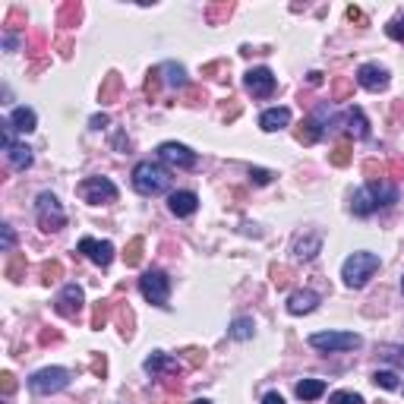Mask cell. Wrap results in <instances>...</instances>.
Instances as JSON below:
<instances>
[{
  "label": "cell",
  "mask_w": 404,
  "mask_h": 404,
  "mask_svg": "<svg viewBox=\"0 0 404 404\" xmlns=\"http://www.w3.org/2000/svg\"><path fill=\"white\" fill-rule=\"evenodd\" d=\"M67 385H69V370H63V366H44V370L29 376V389L35 395H57Z\"/></svg>",
  "instance_id": "52a82bcc"
},
{
  "label": "cell",
  "mask_w": 404,
  "mask_h": 404,
  "mask_svg": "<svg viewBox=\"0 0 404 404\" xmlns=\"http://www.w3.org/2000/svg\"><path fill=\"white\" fill-rule=\"evenodd\" d=\"M347 133H351L354 139H366V136H370V123H366V117H363V111H360V107H351V111H347Z\"/></svg>",
  "instance_id": "603a6c76"
},
{
  "label": "cell",
  "mask_w": 404,
  "mask_h": 404,
  "mask_svg": "<svg viewBox=\"0 0 404 404\" xmlns=\"http://www.w3.org/2000/svg\"><path fill=\"white\" fill-rule=\"evenodd\" d=\"M322 250V237L319 234H303V237L294 240V259L297 262H309L316 259V252Z\"/></svg>",
  "instance_id": "2e32d148"
},
{
  "label": "cell",
  "mask_w": 404,
  "mask_h": 404,
  "mask_svg": "<svg viewBox=\"0 0 404 404\" xmlns=\"http://www.w3.org/2000/svg\"><path fill=\"white\" fill-rule=\"evenodd\" d=\"M379 357H385V360H395V363H401V366H404V347L382 344V347H379Z\"/></svg>",
  "instance_id": "e575fe53"
},
{
  "label": "cell",
  "mask_w": 404,
  "mask_h": 404,
  "mask_svg": "<svg viewBox=\"0 0 404 404\" xmlns=\"http://www.w3.org/2000/svg\"><path fill=\"white\" fill-rule=\"evenodd\" d=\"M389 69L379 67V63H363L357 69V86L366 88V92H385L389 88Z\"/></svg>",
  "instance_id": "8fae6325"
},
{
  "label": "cell",
  "mask_w": 404,
  "mask_h": 404,
  "mask_svg": "<svg viewBox=\"0 0 404 404\" xmlns=\"http://www.w3.org/2000/svg\"><path fill=\"white\" fill-rule=\"evenodd\" d=\"M117 88H120V76L111 73V76L105 79V86H101V101H111L114 95H117Z\"/></svg>",
  "instance_id": "1f68e13d"
},
{
  "label": "cell",
  "mask_w": 404,
  "mask_h": 404,
  "mask_svg": "<svg viewBox=\"0 0 404 404\" xmlns=\"http://www.w3.org/2000/svg\"><path fill=\"white\" fill-rule=\"evenodd\" d=\"M145 372H152V376H161L164 370H180V360H170L164 351H152V357H145Z\"/></svg>",
  "instance_id": "d6986e66"
},
{
  "label": "cell",
  "mask_w": 404,
  "mask_h": 404,
  "mask_svg": "<svg viewBox=\"0 0 404 404\" xmlns=\"http://www.w3.org/2000/svg\"><path fill=\"white\" fill-rule=\"evenodd\" d=\"M284 126H290V111H288V107H269V111L259 114V130L278 133V130H284Z\"/></svg>",
  "instance_id": "9a60e30c"
},
{
  "label": "cell",
  "mask_w": 404,
  "mask_h": 404,
  "mask_svg": "<svg viewBox=\"0 0 404 404\" xmlns=\"http://www.w3.org/2000/svg\"><path fill=\"white\" fill-rule=\"evenodd\" d=\"M139 294L152 303V307L168 309V297H170V278L161 269H149L139 278Z\"/></svg>",
  "instance_id": "8992f818"
},
{
  "label": "cell",
  "mask_w": 404,
  "mask_h": 404,
  "mask_svg": "<svg viewBox=\"0 0 404 404\" xmlns=\"http://www.w3.org/2000/svg\"><path fill=\"white\" fill-rule=\"evenodd\" d=\"M243 86L252 98H269L275 92V73L269 67H252L243 73Z\"/></svg>",
  "instance_id": "30bf717a"
},
{
  "label": "cell",
  "mask_w": 404,
  "mask_h": 404,
  "mask_svg": "<svg viewBox=\"0 0 404 404\" xmlns=\"http://www.w3.org/2000/svg\"><path fill=\"white\" fill-rule=\"evenodd\" d=\"M142 237H133L130 240V250H126V265H139L142 262Z\"/></svg>",
  "instance_id": "f546056e"
},
{
  "label": "cell",
  "mask_w": 404,
  "mask_h": 404,
  "mask_svg": "<svg viewBox=\"0 0 404 404\" xmlns=\"http://www.w3.org/2000/svg\"><path fill=\"white\" fill-rule=\"evenodd\" d=\"M22 256H13L10 262H6V278H10V281H19V271H22Z\"/></svg>",
  "instance_id": "8d00e7d4"
},
{
  "label": "cell",
  "mask_w": 404,
  "mask_h": 404,
  "mask_svg": "<svg viewBox=\"0 0 404 404\" xmlns=\"http://www.w3.org/2000/svg\"><path fill=\"white\" fill-rule=\"evenodd\" d=\"M107 319H111V303L107 300H98L92 309V328H105Z\"/></svg>",
  "instance_id": "4316f807"
},
{
  "label": "cell",
  "mask_w": 404,
  "mask_h": 404,
  "mask_svg": "<svg viewBox=\"0 0 404 404\" xmlns=\"http://www.w3.org/2000/svg\"><path fill=\"white\" fill-rule=\"evenodd\" d=\"M196 208H199V196L193 189H177V193L168 196V212L174 218H189Z\"/></svg>",
  "instance_id": "4fadbf2b"
},
{
  "label": "cell",
  "mask_w": 404,
  "mask_h": 404,
  "mask_svg": "<svg viewBox=\"0 0 404 404\" xmlns=\"http://www.w3.org/2000/svg\"><path fill=\"white\" fill-rule=\"evenodd\" d=\"M107 120H111V117H107V114H95V117L88 120V126H92V130H105V126H107Z\"/></svg>",
  "instance_id": "f35d334b"
},
{
  "label": "cell",
  "mask_w": 404,
  "mask_h": 404,
  "mask_svg": "<svg viewBox=\"0 0 404 404\" xmlns=\"http://www.w3.org/2000/svg\"><path fill=\"white\" fill-rule=\"evenodd\" d=\"M271 275H275L278 288H284V284H288V271H284V269H271Z\"/></svg>",
  "instance_id": "ab89813d"
},
{
  "label": "cell",
  "mask_w": 404,
  "mask_h": 404,
  "mask_svg": "<svg viewBox=\"0 0 404 404\" xmlns=\"http://www.w3.org/2000/svg\"><path fill=\"white\" fill-rule=\"evenodd\" d=\"M401 294H404V278H401Z\"/></svg>",
  "instance_id": "f6af8a7d"
},
{
  "label": "cell",
  "mask_w": 404,
  "mask_h": 404,
  "mask_svg": "<svg viewBox=\"0 0 404 404\" xmlns=\"http://www.w3.org/2000/svg\"><path fill=\"white\" fill-rule=\"evenodd\" d=\"M6 158H10V164L16 170H25V168H32V149L25 142H16L10 152H6Z\"/></svg>",
  "instance_id": "484cf974"
},
{
  "label": "cell",
  "mask_w": 404,
  "mask_h": 404,
  "mask_svg": "<svg viewBox=\"0 0 404 404\" xmlns=\"http://www.w3.org/2000/svg\"><path fill=\"white\" fill-rule=\"evenodd\" d=\"M35 218H38V227L48 234L60 231L63 224H67V212H63L60 199H57L54 193H38L35 199Z\"/></svg>",
  "instance_id": "5b68a950"
},
{
  "label": "cell",
  "mask_w": 404,
  "mask_h": 404,
  "mask_svg": "<svg viewBox=\"0 0 404 404\" xmlns=\"http://www.w3.org/2000/svg\"><path fill=\"white\" fill-rule=\"evenodd\" d=\"M13 246H16V234H13V227L10 224H0V250L13 252Z\"/></svg>",
  "instance_id": "836d02e7"
},
{
  "label": "cell",
  "mask_w": 404,
  "mask_h": 404,
  "mask_svg": "<svg viewBox=\"0 0 404 404\" xmlns=\"http://www.w3.org/2000/svg\"><path fill=\"white\" fill-rule=\"evenodd\" d=\"M193 404H212V401H206V398H196V401Z\"/></svg>",
  "instance_id": "ee69618b"
},
{
  "label": "cell",
  "mask_w": 404,
  "mask_h": 404,
  "mask_svg": "<svg viewBox=\"0 0 404 404\" xmlns=\"http://www.w3.org/2000/svg\"><path fill=\"white\" fill-rule=\"evenodd\" d=\"M60 262H57V259H50V262H44L41 265V281L44 284H50V281H57V278H60Z\"/></svg>",
  "instance_id": "d6a6232c"
},
{
  "label": "cell",
  "mask_w": 404,
  "mask_h": 404,
  "mask_svg": "<svg viewBox=\"0 0 404 404\" xmlns=\"http://www.w3.org/2000/svg\"><path fill=\"white\" fill-rule=\"evenodd\" d=\"M170 187V174L155 161H139L133 168V189L139 196H161Z\"/></svg>",
  "instance_id": "7a4b0ae2"
},
{
  "label": "cell",
  "mask_w": 404,
  "mask_h": 404,
  "mask_svg": "<svg viewBox=\"0 0 404 404\" xmlns=\"http://www.w3.org/2000/svg\"><path fill=\"white\" fill-rule=\"evenodd\" d=\"M319 303L322 300H319L316 290H294V294L288 297V313L290 316H307V313H313Z\"/></svg>",
  "instance_id": "5bb4252c"
},
{
  "label": "cell",
  "mask_w": 404,
  "mask_h": 404,
  "mask_svg": "<svg viewBox=\"0 0 404 404\" xmlns=\"http://www.w3.org/2000/svg\"><path fill=\"white\" fill-rule=\"evenodd\" d=\"M347 19H354V22H363V13H360L357 6H347Z\"/></svg>",
  "instance_id": "7bdbcfd3"
},
{
  "label": "cell",
  "mask_w": 404,
  "mask_h": 404,
  "mask_svg": "<svg viewBox=\"0 0 404 404\" xmlns=\"http://www.w3.org/2000/svg\"><path fill=\"white\" fill-rule=\"evenodd\" d=\"M76 193H79V199L88 202V206H111V202H117L120 189L114 187L111 177H86V180L76 187Z\"/></svg>",
  "instance_id": "277c9868"
},
{
  "label": "cell",
  "mask_w": 404,
  "mask_h": 404,
  "mask_svg": "<svg viewBox=\"0 0 404 404\" xmlns=\"http://www.w3.org/2000/svg\"><path fill=\"white\" fill-rule=\"evenodd\" d=\"M347 161H351V145H347V142L335 145V152H332V164H338V168H344Z\"/></svg>",
  "instance_id": "d590c367"
},
{
  "label": "cell",
  "mask_w": 404,
  "mask_h": 404,
  "mask_svg": "<svg viewBox=\"0 0 404 404\" xmlns=\"http://www.w3.org/2000/svg\"><path fill=\"white\" fill-rule=\"evenodd\" d=\"M294 391L300 401H316V398L325 395V382H322V379H303V382H297Z\"/></svg>",
  "instance_id": "7402d4cb"
},
{
  "label": "cell",
  "mask_w": 404,
  "mask_h": 404,
  "mask_svg": "<svg viewBox=\"0 0 404 404\" xmlns=\"http://www.w3.org/2000/svg\"><path fill=\"white\" fill-rule=\"evenodd\" d=\"M250 177H252V183H259V187H265V183H271V170H265V168H250Z\"/></svg>",
  "instance_id": "74e56055"
},
{
  "label": "cell",
  "mask_w": 404,
  "mask_h": 404,
  "mask_svg": "<svg viewBox=\"0 0 404 404\" xmlns=\"http://www.w3.org/2000/svg\"><path fill=\"white\" fill-rule=\"evenodd\" d=\"M319 136H322V126H319V120H313V117L297 126V142H303V145L319 142Z\"/></svg>",
  "instance_id": "d4e9b609"
},
{
  "label": "cell",
  "mask_w": 404,
  "mask_h": 404,
  "mask_svg": "<svg viewBox=\"0 0 404 404\" xmlns=\"http://www.w3.org/2000/svg\"><path fill=\"white\" fill-rule=\"evenodd\" d=\"M0 379H4V395H13V389H16V382H13V376H10V372H4V376H0Z\"/></svg>",
  "instance_id": "60d3db41"
},
{
  "label": "cell",
  "mask_w": 404,
  "mask_h": 404,
  "mask_svg": "<svg viewBox=\"0 0 404 404\" xmlns=\"http://www.w3.org/2000/svg\"><path fill=\"white\" fill-rule=\"evenodd\" d=\"M366 189L372 193V199H376V206H395L398 202V187L395 183H389V180H370L366 183Z\"/></svg>",
  "instance_id": "e0dca14e"
},
{
  "label": "cell",
  "mask_w": 404,
  "mask_h": 404,
  "mask_svg": "<svg viewBox=\"0 0 404 404\" xmlns=\"http://www.w3.org/2000/svg\"><path fill=\"white\" fill-rule=\"evenodd\" d=\"M385 35H389L391 41H404V10L398 13L395 19H389V22H385Z\"/></svg>",
  "instance_id": "f1b7e54d"
},
{
  "label": "cell",
  "mask_w": 404,
  "mask_h": 404,
  "mask_svg": "<svg viewBox=\"0 0 404 404\" xmlns=\"http://www.w3.org/2000/svg\"><path fill=\"white\" fill-rule=\"evenodd\" d=\"M82 303H86V294H82L79 284H63V290L54 300V309H57V316H63V319H79Z\"/></svg>",
  "instance_id": "ba28073f"
},
{
  "label": "cell",
  "mask_w": 404,
  "mask_h": 404,
  "mask_svg": "<svg viewBox=\"0 0 404 404\" xmlns=\"http://www.w3.org/2000/svg\"><path fill=\"white\" fill-rule=\"evenodd\" d=\"M379 265H382V262H379L376 252L357 250V252H351V256L344 259V265H341V278H344L347 288L360 290V288H366V284H370V278L379 271Z\"/></svg>",
  "instance_id": "6da1fadb"
},
{
  "label": "cell",
  "mask_w": 404,
  "mask_h": 404,
  "mask_svg": "<svg viewBox=\"0 0 404 404\" xmlns=\"http://www.w3.org/2000/svg\"><path fill=\"white\" fill-rule=\"evenodd\" d=\"M79 252H86L88 262H95L98 269H107V265L114 262V243H107V240L82 237L79 240Z\"/></svg>",
  "instance_id": "7c38bea8"
},
{
  "label": "cell",
  "mask_w": 404,
  "mask_h": 404,
  "mask_svg": "<svg viewBox=\"0 0 404 404\" xmlns=\"http://www.w3.org/2000/svg\"><path fill=\"white\" fill-rule=\"evenodd\" d=\"M158 73H164V82H168L170 88H187V86H189L187 69H183L180 63H174V60L161 63V67H158Z\"/></svg>",
  "instance_id": "ffe728a7"
},
{
  "label": "cell",
  "mask_w": 404,
  "mask_h": 404,
  "mask_svg": "<svg viewBox=\"0 0 404 404\" xmlns=\"http://www.w3.org/2000/svg\"><path fill=\"white\" fill-rule=\"evenodd\" d=\"M351 208H354V215H360V218H366V215H372L376 212V199H372V193L366 187H360L357 193L351 196Z\"/></svg>",
  "instance_id": "44dd1931"
},
{
  "label": "cell",
  "mask_w": 404,
  "mask_h": 404,
  "mask_svg": "<svg viewBox=\"0 0 404 404\" xmlns=\"http://www.w3.org/2000/svg\"><path fill=\"white\" fill-rule=\"evenodd\" d=\"M158 158L177 170H189V168H196V161H199L196 152L187 149V145H180V142H161L158 145Z\"/></svg>",
  "instance_id": "9c48e42d"
},
{
  "label": "cell",
  "mask_w": 404,
  "mask_h": 404,
  "mask_svg": "<svg viewBox=\"0 0 404 404\" xmlns=\"http://www.w3.org/2000/svg\"><path fill=\"white\" fill-rule=\"evenodd\" d=\"M328 404H363V398L357 391H335V395H328Z\"/></svg>",
  "instance_id": "4dcf8cb0"
},
{
  "label": "cell",
  "mask_w": 404,
  "mask_h": 404,
  "mask_svg": "<svg viewBox=\"0 0 404 404\" xmlns=\"http://www.w3.org/2000/svg\"><path fill=\"white\" fill-rule=\"evenodd\" d=\"M262 404H284V398L278 395V391H269V395L262 398Z\"/></svg>",
  "instance_id": "b9f144b4"
},
{
  "label": "cell",
  "mask_w": 404,
  "mask_h": 404,
  "mask_svg": "<svg viewBox=\"0 0 404 404\" xmlns=\"http://www.w3.org/2000/svg\"><path fill=\"white\" fill-rule=\"evenodd\" d=\"M252 332H256V322H252L250 316H237V319L231 322V328H227V335H231L234 341H250Z\"/></svg>",
  "instance_id": "cb8c5ba5"
},
{
  "label": "cell",
  "mask_w": 404,
  "mask_h": 404,
  "mask_svg": "<svg viewBox=\"0 0 404 404\" xmlns=\"http://www.w3.org/2000/svg\"><path fill=\"white\" fill-rule=\"evenodd\" d=\"M372 382H376L379 389H385V391H395L398 389V376L391 370H376V372H372Z\"/></svg>",
  "instance_id": "83f0119b"
},
{
  "label": "cell",
  "mask_w": 404,
  "mask_h": 404,
  "mask_svg": "<svg viewBox=\"0 0 404 404\" xmlns=\"http://www.w3.org/2000/svg\"><path fill=\"white\" fill-rule=\"evenodd\" d=\"M307 341L309 347H316L322 354H344V351H357L363 344V338L357 332H313Z\"/></svg>",
  "instance_id": "3957f363"
},
{
  "label": "cell",
  "mask_w": 404,
  "mask_h": 404,
  "mask_svg": "<svg viewBox=\"0 0 404 404\" xmlns=\"http://www.w3.org/2000/svg\"><path fill=\"white\" fill-rule=\"evenodd\" d=\"M10 123H13V130H16V133H32V130H38L35 111H32V107H25V105L13 107V111H10Z\"/></svg>",
  "instance_id": "ac0fdd59"
}]
</instances>
